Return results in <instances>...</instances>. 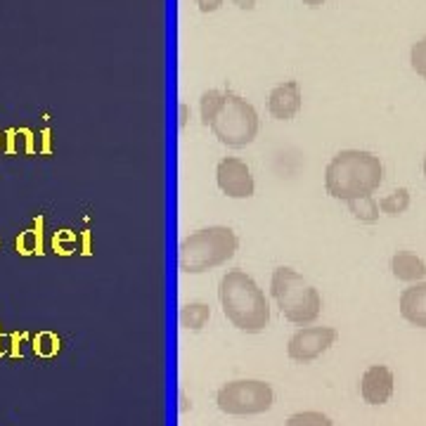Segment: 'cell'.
<instances>
[{
	"mask_svg": "<svg viewBox=\"0 0 426 426\" xmlns=\"http://www.w3.org/2000/svg\"><path fill=\"white\" fill-rule=\"evenodd\" d=\"M53 246H55V251H60V253H71V249H74L71 232H69V230H62V232H57L55 239H53Z\"/></svg>",
	"mask_w": 426,
	"mask_h": 426,
	"instance_id": "22",
	"label": "cell"
},
{
	"mask_svg": "<svg viewBox=\"0 0 426 426\" xmlns=\"http://www.w3.org/2000/svg\"><path fill=\"white\" fill-rule=\"evenodd\" d=\"M410 65H412L414 71H417L419 76L426 80V36L412 45V50H410Z\"/></svg>",
	"mask_w": 426,
	"mask_h": 426,
	"instance_id": "21",
	"label": "cell"
},
{
	"mask_svg": "<svg viewBox=\"0 0 426 426\" xmlns=\"http://www.w3.org/2000/svg\"><path fill=\"white\" fill-rule=\"evenodd\" d=\"M225 318L246 334H261L270 325V303L261 287L244 270H228L218 287Z\"/></svg>",
	"mask_w": 426,
	"mask_h": 426,
	"instance_id": "2",
	"label": "cell"
},
{
	"mask_svg": "<svg viewBox=\"0 0 426 426\" xmlns=\"http://www.w3.org/2000/svg\"><path fill=\"white\" fill-rule=\"evenodd\" d=\"M239 239L225 225H213L192 232L180 244V270L187 275H201L223 266L237 253Z\"/></svg>",
	"mask_w": 426,
	"mask_h": 426,
	"instance_id": "3",
	"label": "cell"
},
{
	"mask_svg": "<svg viewBox=\"0 0 426 426\" xmlns=\"http://www.w3.org/2000/svg\"><path fill=\"white\" fill-rule=\"evenodd\" d=\"M303 3H306L308 8H320V5L325 3V0H303Z\"/></svg>",
	"mask_w": 426,
	"mask_h": 426,
	"instance_id": "25",
	"label": "cell"
},
{
	"mask_svg": "<svg viewBox=\"0 0 426 426\" xmlns=\"http://www.w3.org/2000/svg\"><path fill=\"white\" fill-rule=\"evenodd\" d=\"M339 339L334 327H303L287 343V355L296 362H310L325 355Z\"/></svg>",
	"mask_w": 426,
	"mask_h": 426,
	"instance_id": "7",
	"label": "cell"
},
{
	"mask_svg": "<svg viewBox=\"0 0 426 426\" xmlns=\"http://www.w3.org/2000/svg\"><path fill=\"white\" fill-rule=\"evenodd\" d=\"M8 152H33L31 130H8Z\"/></svg>",
	"mask_w": 426,
	"mask_h": 426,
	"instance_id": "19",
	"label": "cell"
},
{
	"mask_svg": "<svg viewBox=\"0 0 426 426\" xmlns=\"http://www.w3.org/2000/svg\"><path fill=\"white\" fill-rule=\"evenodd\" d=\"M216 180L221 192L232 199H249L256 192V182H253L249 166L237 157H225L218 161Z\"/></svg>",
	"mask_w": 426,
	"mask_h": 426,
	"instance_id": "8",
	"label": "cell"
},
{
	"mask_svg": "<svg viewBox=\"0 0 426 426\" xmlns=\"http://www.w3.org/2000/svg\"><path fill=\"white\" fill-rule=\"evenodd\" d=\"M284 426H334V422L327 414L322 412H315V410H308V412H296L287 419Z\"/></svg>",
	"mask_w": 426,
	"mask_h": 426,
	"instance_id": "18",
	"label": "cell"
},
{
	"mask_svg": "<svg viewBox=\"0 0 426 426\" xmlns=\"http://www.w3.org/2000/svg\"><path fill=\"white\" fill-rule=\"evenodd\" d=\"M391 273H393L395 280L400 282H424L426 278V263L417 253H410V251H398L393 253L391 258Z\"/></svg>",
	"mask_w": 426,
	"mask_h": 426,
	"instance_id": "12",
	"label": "cell"
},
{
	"mask_svg": "<svg viewBox=\"0 0 426 426\" xmlns=\"http://www.w3.org/2000/svg\"><path fill=\"white\" fill-rule=\"evenodd\" d=\"M410 201H412L410 189L398 187V189H393L391 194H386V197L379 199V211L386 213V216H391V218H398L407 209H410Z\"/></svg>",
	"mask_w": 426,
	"mask_h": 426,
	"instance_id": "15",
	"label": "cell"
},
{
	"mask_svg": "<svg viewBox=\"0 0 426 426\" xmlns=\"http://www.w3.org/2000/svg\"><path fill=\"white\" fill-rule=\"evenodd\" d=\"M422 171H424V178H426V154H424V161H422Z\"/></svg>",
	"mask_w": 426,
	"mask_h": 426,
	"instance_id": "26",
	"label": "cell"
},
{
	"mask_svg": "<svg viewBox=\"0 0 426 426\" xmlns=\"http://www.w3.org/2000/svg\"><path fill=\"white\" fill-rule=\"evenodd\" d=\"M303 97L298 80H284V83L275 85L268 97V112L278 121H289L301 112Z\"/></svg>",
	"mask_w": 426,
	"mask_h": 426,
	"instance_id": "10",
	"label": "cell"
},
{
	"mask_svg": "<svg viewBox=\"0 0 426 426\" xmlns=\"http://www.w3.org/2000/svg\"><path fill=\"white\" fill-rule=\"evenodd\" d=\"M232 3L237 5L239 10H253V8H256L258 0H232Z\"/></svg>",
	"mask_w": 426,
	"mask_h": 426,
	"instance_id": "24",
	"label": "cell"
},
{
	"mask_svg": "<svg viewBox=\"0 0 426 426\" xmlns=\"http://www.w3.org/2000/svg\"><path fill=\"white\" fill-rule=\"evenodd\" d=\"M221 102H223V93L216 88L211 90H204L201 93V100H199V112H201V123L209 128L213 117H216V112L221 109Z\"/></svg>",
	"mask_w": 426,
	"mask_h": 426,
	"instance_id": "17",
	"label": "cell"
},
{
	"mask_svg": "<svg viewBox=\"0 0 426 426\" xmlns=\"http://www.w3.org/2000/svg\"><path fill=\"white\" fill-rule=\"evenodd\" d=\"M209 128L218 137L221 145L228 147H246L258 135V114L253 105L239 97L237 93H223L221 109L216 112Z\"/></svg>",
	"mask_w": 426,
	"mask_h": 426,
	"instance_id": "5",
	"label": "cell"
},
{
	"mask_svg": "<svg viewBox=\"0 0 426 426\" xmlns=\"http://www.w3.org/2000/svg\"><path fill=\"white\" fill-rule=\"evenodd\" d=\"M384 182V164L365 149H341L325 169V189L339 201L374 194Z\"/></svg>",
	"mask_w": 426,
	"mask_h": 426,
	"instance_id": "1",
	"label": "cell"
},
{
	"mask_svg": "<svg viewBox=\"0 0 426 426\" xmlns=\"http://www.w3.org/2000/svg\"><path fill=\"white\" fill-rule=\"evenodd\" d=\"M270 293L278 301L287 320L293 325H310L320 318L322 298L301 273L291 268H278L270 280Z\"/></svg>",
	"mask_w": 426,
	"mask_h": 426,
	"instance_id": "4",
	"label": "cell"
},
{
	"mask_svg": "<svg viewBox=\"0 0 426 426\" xmlns=\"http://www.w3.org/2000/svg\"><path fill=\"white\" fill-rule=\"evenodd\" d=\"M395 377L386 365L367 367L360 379V395L367 405H386L393 395Z\"/></svg>",
	"mask_w": 426,
	"mask_h": 426,
	"instance_id": "9",
	"label": "cell"
},
{
	"mask_svg": "<svg viewBox=\"0 0 426 426\" xmlns=\"http://www.w3.org/2000/svg\"><path fill=\"white\" fill-rule=\"evenodd\" d=\"M43 221L38 218V230H26L17 237V251L22 256H31V253H43V232H40Z\"/></svg>",
	"mask_w": 426,
	"mask_h": 426,
	"instance_id": "16",
	"label": "cell"
},
{
	"mask_svg": "<svg viewBox=\"0 0 426 426\" xmlns=\"http://www.w3.org/2000/svg\"><path fill=\"white\" fill-rule=\"evenodd\" d=\"M211 318V308L206 303H187V306L180 308V325L185 330H192V332H199L206 327V322Z\"/></svg>",
	"mask_w": 426,
	"mask_h": 426,
	"instance_id": "14",
	"label": "cell"
},
{
	"mask_svg": "<svg viewBox=\"0 0 426 426\" xmlns=\"http://www.w3.org/2000/svg\"><path fill=\"white\" fill-rule=\"evenodd\" d=\"M398 308L402 320L426 330V282H414L412 287H407L400 293Z\"/></svg>",
	"mask_w": 426,
	"mask_h": 426,
	"instance_id": "11",
	"label": "cell"
},
{
	"mask_svg": "<svg viewBox=\"0 0 426 426\" xmlns=\"http://www.w3.org/2000/svg\"><path fill=\"white\" fill-rule=\"evenodd\" d=\"M197 5L204 15H211V12H216V10L223 8V0H197Z\"/></svg>",
	"mask_w": 426,
	"mask_h": 426,
	"instance_id": "23",
	"label": "cell"
},
{
	"mask_svg": "<svg viewBox=\"0 0 426 426\" xmlns=\"http://www.w3.org/2000/svg\"><path fill=\"white\" fill-rule=\"evenodd\" d=\"M348 211L353 213L355 221L365 223V225H374L379 221V201L372 197V194H365V197L350 199L346 201Z\"/></svg>",
	"mask_w": 426,
	"mask_h": 426,
	"instance_id": "13",
	"label": "cell"
},
{
	"mask_svg": "<svg viewBox=\"0 0 426 426\" xmlns=\"http://www.w3.org/2000/svg\"><path fill=\"white\" fill-rule=\"evenodd\" d=\"M275 402V393L270 384L258 382V379H237V382H228L225 386L218 391L216 405L225 414H261L268 412Z\"/></svg>",
	"mask_w": 426,
	"mask_h": 426,
	"instance_id": "6",
	"label": "cell"
},
{
	"mask_svg": "<svg viewBox=\"0 0 426 426\" xmlns=\"http://www.w3.org/2000/svg\"><path fill=\"white\" fill-rule=\"evenodd\" d=\"M33 350H36L38 355H43V358H50V355H55L57 350H60V339L50 332H40L36 336V341H33Z\"/></svg>",
	"mask_w": 426,
	"mask_h": 426,
	"instance_id": "20",
	"label": "cell"
}]
</instances>
